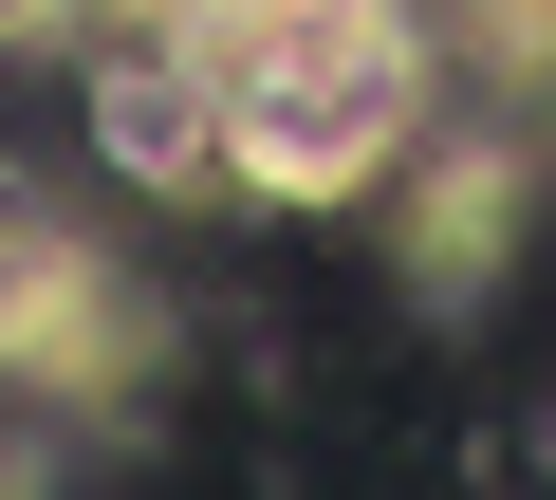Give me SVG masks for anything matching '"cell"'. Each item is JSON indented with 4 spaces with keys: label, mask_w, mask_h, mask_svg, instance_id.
<instances>
[{
    "label": "cell",
    "mask_w": 556,
    "mask_h": 500,
    "mask_svg": "<svg viewBox=\"0 0 556 500\" xmlns=\"http://www.w3.org/2000/svg\"><path fill=\"white\" fill-rule=\"evenodd\" d=\"M167 38L204 56L241 204H390L445 130L427 0H167Z\"/></svg>",
    "instance_id": "obj_1"
},
{
    "label": "cell",
    "mask_w": 556,
    "mask_h": 500,
    "mask_svg": "<svg viewBox=\"0 0 556 500\" xmlns=\"http://www.w3.org/2000/svg\"><path fill=\"white\" fill-rule=\"evenodd\" d=\"M93 149H112L130 185H186V204H223V112H204V56H186L167 20L93 56Z\"/></svg>",
    "instance_id": "obj_2"
},
{
    "label": "cell",
    "mask_w": 556,
    "mask_h": 500,
    "mask_svg": "<svg viewBox=\"0 0 556 500\" xmlns=\"http://www.w3.org/2000/svg\"><path fill=\"white\" fill-rule=\"evenodd\" d=\"M519 20H556V0H519Z\"/></svg>",
    "instance_id": "obj_3"
}]
</instances>
